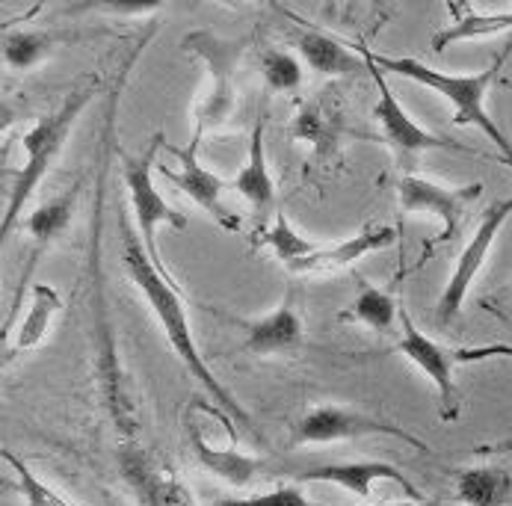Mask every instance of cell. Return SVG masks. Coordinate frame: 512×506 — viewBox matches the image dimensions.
<instances>
[{
    "instance_id": "1",
    "label": "cell",
    "mask_w": 512,
    "mask_h": 506,
    "mask_svg": "<svg viewBox=\"0 0 512 506\" xmlns=\"http://www.w3.org/2000/svg\"><path fill=\"white\" fill-rule=\"evenodd\" d=\"M119 237H122V264H125V273L131 276V282L137 285V290L146 296L148 308L154 311V317H157V323H160V329H163L172 353L181 359V364L187 367V373L193 379H199L202 391L214 400V406L249 430L252 427L249 412L237 403V397L214 376V370L208 367V362L202 359V353L196 347V338H193V329H190V320H187V305H184L181 288L172 285L169 279H163L157 273V267L148 258V252L143 249L137 231L131 225H125V217L119 219Z\"/></svg>"
},
{
    "instance_id": "2",
    "label": "cell",
    "mask_w": 512,
    "mask_h": 506,
    "mask_svg": "<svg viewBox=\"0 0 512 506\" xmlns=\"http://www.w3.org/2000/svg\"><path fill=\"white\" fill-rule=\"evenodd\" d=\"M101 92V80L89 77L83 80L77 89L66 95V101L45 113L24 137H21V148H24V163L15 169H3V217H0V237L9 240V234L21 225V214L30 205L33 193L42 187V181L48 178L54 160L63 154V148L69 143V134L77 125V119L83 116V110L92 104V98Z\"/></svg>"
},
{
    "instance_id": "3",
    "label": "cell",
    "mask_w": 512,
    "mask_h": 506,
    "mask_svg": "<svg viewBox=\"0 0 512 506\" xmlns=\"http://www.w3.org/2000/svg\"><path fill=\"white\" fill-rule=\"evenodd\" d=\"M507 54H510V48L504 54H498L495 63L489 69H483V72L450 74L439 72V69H433V66H427V63H421L415 57H385V54L367 51V57L373 60L376 69L397 74V77H409V80H415V83H421L427 89H436L441 98L453 107V125H459V128H477L512 166L510 137L495 125V119L486 110V95H489V89H492L498 72L504 69Z\"/></svg>"
},
{
    "instance_id": "4",
    "label": "cell",
    "mask_w": 512,
    "mask_h": 506,
    "mask_svg": "<svg viewBox=\"0 0 512 506\" xmlns=\"http://www.w3.org/2000/svg\"><path fill=\"white\" fill-rule=\"evenodd\" d=\"M181 48L193 57H199L208 72L211 83L205 98L196 104L193 113V137L202 140L211 131H220L222 125L234 116L237 107V69L246 54V39H225L220 33L202 27L190 30L181 42Z\"/></svg>"
},
{
    "instance_id": "5",
    "label": "cell",
    "mask_w": 512,
    "mask_h": 506,
    "mask_svg": "<svg viewBox=\"0 0 512 506\" xmlns=\"http://www.w3.org/2000/svg\"><path fill=\"white\" fill-rule=\"evenodd\" d=\"M400 326H403V335L394 344V353H400L403 359H409L433 379V385L439 391V415L444 424H453L459 418V388H456L453 370L459 364L483 362L492 356H512V347H504V344H495V347H444L412 323V314L406 308L400 311Z\"/></svg>"
},
{
    "instance_id": "6",
    "label": "cell",
    "mask_w": 512,
    "mask_h": 506,
    "mask_svg": "<svg viewBox=\"0 0 512 506\" xmlns=\"http://www.w3.org/2000/svg\"><path fill=\"white\" fill-rule=\"evenodd\" d=\"M160 148H166L163 131H157V134L151 137V145H148L140 157H131V154L122 157V178H125V187H128V196H131L134 222H137V237H140L143 249L148 252V258L154 261L157 273L175 285L172 273H169L166 264H163L160 246H157V228H160V225H169V228H175V231H184V228H187V214L178 211V208H172V205L157 193V187H154V181H151V169H154V163H157V151H160Z\"/></svg>"
},
{
    "instance_id": "7",
    "label": "cell",
    "mask_w": 512,
    "mask_h": 506,
    "mask_svg": "<svg viewBox=\"0 0 512 506\" xmlns=\"http://www.w3.org/2000/svg\"><path fill=\"white\" fill-rule=\"evenodd\" d=\"M362 57H365L367 63V72L373 77V83H376V92H379V98H376V104H373V119L379 122V128H382V140L388 143V148L397 154V160L409 169V166H415V160L424 154V151H465V154H477L474 148H468V145H459L453 143V140H444V137H436V134H430V131H424L406 110H403V104L397 101V95L388 89V83H385V72L382 69H376L373 66V60L367 57V51H362Z\"/></svg>"
},
{
    "instance_id": "8",
    "label": "cell",
    "mask_w": 512,
    "mask_h": 506,
    "mask_svg": "<svg viewBox=\"0 0 512 506\" xmlns=\"http://www.w3.org/2000/svg\"><path fill=\"white\" fill-rule=\"evenodd\" d=\"M119 474L137 506H199L178 471L160 453L140 444L119 450Z\"/></svg>"
},
{
    "instance_id": "9",
    "label": "cell",
    "mask_w": 512,
    "mask_h": 506,
    "mask_svg": "<svg viewBox=\"0 0 512 506\" xmlns=\"http://www.w3.org/2000/svg\"><path fill=\"white\" fill-rule=\"evenodd\" d=\"M367 435H391L415 450H427V444L418 435L406 433L403 427L382 421L376 415L356 412L350 406H317L305 412L293 427L296 444H332V441H353V438H367Z\"/></svg>"
},
{
    "instance_id": "10",
    "label": "cell",
    "mask_w": 512,
    "mask_h": 506,
    "mask_svg": "<svg viewBox=\"0 0 512 506\" xmlns=\"http://www.w3.org/2000/svg\"><path fill=\"white\" fill-rule=\"evenodd\" d=\"M510 217H512V196L510 199L495 202V205H489V208L483 211V219H480V225H477L474 237L465 243V249H462V255H459V261H456V267H453V273H450L447 285H444V290H441V296H439L441 326H450V323L459 317V311H462V305H465L468 290H471V285H474V279L480 276V270L486 267V258H489V252H492V246H495V240H498L501 228L507 225V219Z\"/></svg>"
},
{
    "instance_id": "11",
    "label": "cell",
    "mask_w": 512,
    "mask_h": 506,
    "mask_svg": "<svg viewBox=\"0 0 512 506\" xmlns=\"http://www.w3.org/2000/svg\"><path fill=\"white\" fill-rule=\"evenodd\" d=\"M397 196H400V208L403 214H427V217H436L441 222L439 237L430 243H447L456 237L462 217L468 211L471 202H477L483 196V184H468V187H441L436 181L424 178V175H415V172H406L400 178V187H397Z\"/></svg>"
},
{
    "instance_id": "12",
    "label": "cell",
    "mask_w": 512,
    "mask_h": 506,
    "mask_svg": "<svg viewBox=\"0 0 512 506\" xmlns=\"http://www.w3.org/2000/svg\"><path fill=\"white\" fill-rule=\"evenodd\" d=\"M77 202H80V184H72L66 193L48 199V202L39 205L33 214H27V217L21 219L18 228H24V231L30 234V255H27L24 273H21V279H18L15 296H12V302H9V314H6V320H3V332H9V326H12L15 317H18V308L24 305V296L33 290V285H30V273L36 270L39 258H42V255L69 231L74 214H77Z\"/></svg>"
},
{
    "instance_id": "13",
    "label": "cell",
    "mask_w": 512,
    "mask_h": 506,
    "mask_svg": "<svg viewBox=\"0 0 512 506\" xmlns=\"http://www.w3.org/2000/svg\"><path fill=\"white\" fill-rule=\"evenodd\" d=\"M199 145H202V140H196V137H190V143L187 145L166 143V151L175 157L178 169L160 163V172L166 175V181H172L193 205H199V208L214 219L217 225H222L225 231H240V217L231 214V211L222 205L225 181H222L217 172H211L208 166H202V160H199Z\"/></svg>"
},
{
    "instance_id": "14",
    "label": "cell",
    "mask_w": 512,
    "mask_h": 506,
    "mask_svg": "<svg viewBox=\"0 0 512 506\" xmlns=\"http://www.w3.org/2000/svg\"><path fill=\"white\" fill-rule=\"evenodd\" d=\"M291 137L296 143L308 145L317 163L338 160L341 143L347 137V119H344V98L335 86H326L299 104Z\"/></svg>"
},
{
    "instance_id": "15",
    "label": "cell",
    "mask_w": 512,
    "mask_h": 506,
    "mask_svg": "<svg viewBox=\"0 0 512 506\" xmlns=\"http://www.w3.org/2000/svg\"><path fill=\"white\" fill-rule=\"evenodd\" d=\"M299 483H329V486H341L347 492H353L356 498H373V486L376 483H394L409 501H421V489L397 468L388 462H332V465H314L302 474H296Z\"/></svg>"
},
{
    "instance_id": "16",
    "label": "cell",
    "mask_w": 512,
    "mask_h": 506,
    "mask_svg": "<svg viewBox=\"0 0 512 506\" xmlns=\"http://www.w3.org/2000/svg\"><path fill=\"white\" fill-rule=\"evenodd\" d=\"M397 243V228L394 225H367L359 234L347 237L344 243H335V246H317L311 255L299 258L285 264V270L293 276H317V273H332V270H344V267H353L359 264L362 258L379 252V249H388Z\"/></svg>"
},
{
    "instance_id": "17",
    "label": "cell",
    "mask_w": 512,
    "mask_h": 506,
    "mask_svg": "<svg viewBox=\"0 0 512 506\" xmlns=\"http://www.w3.org/2000/svg\"><path fill=\"white\" fill-rule=\"evenodd\" d=\"M184 427H187V441H190V447H193L199 465H202L208 474H214L217 480L234 486V489L252 486V480H255V474H258V459H255V456L240 453V450H237V441H231V444H225V447L208 441V438H205V424H202V418L196 421V415H193L190 409H187Z\"/></svg>"
},
{
    "instance_id": "18",
    "label": "cell",
    "mask_w": 512,
    "mask_h": 506,
    "mask_svg": "<svg viewBox=\"0 0 512 506\" xmlns=\"http://www.w3.org/2000/svg\"><path fill=\"white\" fill-rule=\"evenodd\" d=\"M240 326L246 329L243 350L252 356H282V353L299 350V344H302V317L296 311L291 293L273 314H267L261 320L240 323Z\"/></svg>"
},
{
    "instance_id": "19",
    "label": "cell",
    "mask_w": 512,
    "mask_h": 506,
    "mask_svg": "<svg viewBox=\"0 0 512 506\" xmlns=\"http://www.w3.org/2000/svg\"><path fill=\"white\" fill-rule=\"evenodd\" d=\"M447 12L453 21L433 33L436 54H444L456 42L486 39V36L512 30V9H480L471 3H447Z\"/></svg>"
},
{
    "instance_id": "20",
    "label": "cell",
    "mask_w": 512,
    "mask_h": 506,
    "mask_svg": "<svg viewBox=\"0 0 512 506\" xmlns=\"http://www.w3.org/2000/svg\"><path fill=\"white\" fill-rule=\"evenodd\" d=\"M83 36L92 33H80V30H51V27H33V30H6L3 33V63L12 72H27L33 66H39L42 60H48L54 51L80 42Z\"/></svg>"
},
{
    "instance_id": "21",
    "label": "cell",
    "mask_w": 512,
    "mask_h": 506,
    "mask_svg": "<svg viewBox=\"0 0 512 506\" xmlns=\"http://www.w3.org/2000/svg\"><path fill=\"white\" fill-rule=\"evenodd\" d=\"M60 314H63V296L51 285H33V290H30V308H27L24 320L15 329L12 347H6V362H12L21 353L36 350L48 338V332H51V326H54V320Z\"/></svg>"
},
{
    "instance_id": "22",
    "label": "cell",
    "mask_w": 512,
    "mask_h": 506,
    "mask_svg": "<svg viewBox=\"0 0 512 506\" xmlns=\"http://www.w3.org/2000/svg\"><path fill=\"white\" fill-rule=\"evenodd\" d=\"M231 190H237L258 214L270 211L276 205V184L267 166V148H264V119L255 122L252 140H249V157L237 178L231 181Z\"/></svg>"
},
{
    "instance_id": "23",
    "label": "cell",
    "mask_w": 512,
    "mask_h": 506,
    "mask_svg": "<svg viewBox=\"0 0 512 506\" xmlns=\"http://www.w3.org/2000/svg\"><path fill=\"white\" fill-rule=\"evenodd\" d=\"M296 48L314 72L326 74V77H347V74L367 72L365 57H356L350 48H344L329 33L305 27L296 33Z\"/></svg>"
},
{
    "instance_id": "24",
    "label": "cell",
    "mask_w": 512,
    "mask_h": 506,
    "mask_svg": "<svg viewBox=\"0 0 512 506\" xmlns=\"http://www.w3.org/2000/svg\"><path fill=\"white\" fill-rule=\"evenodd\" d=\"M456 498L465 506H507L512 501V474L498 465L462 468L456 477Z\"/></svg>"
},
{
    "instance_id": "25",
    "label": "cell",
    "mask_w": 512,
    "mask_h": 506,
    "mask_svg": "<svg viewBox=\"0 0 512 506\" xmlns=\"http://www.w3.org/2000/svg\"><path fill=\"white\" fill-rule=\"evenodd\" d=\"M400 305H397V299L388 293V290L376 288V285H367L359 290V296L350 302V308L341 314V320H356V323H362V326H370L373 332H379V335H388V332H394V323H397V317H400Z\"/></svg>"
},
{
    "instance_id": "26",
    "label": "cell",
    "mask_w": 512,
    "mask_h": 506,
    "mask_svg": "<svg viewBox=\"0 0 512 506\" xmlns=\"http://www.w3.org/2000/svg\"><path fill=\"white\" fill-rule=\"evenodd\" d=\"M249 246H252L255 252H258V249H270L282 264L299 261V258H305V255H311V252L317 249V243H311L308 237H302L282 211L276 214V222H273L270 228H261V231L252 234Z\"/></svg>"
},
{
    "instance_id": "27",
    "label": "cell",
    "mask_w": 512,
    "mask_h": 506,
    "mask_svg": "<svg viewBox=\"0 0 512 506\" xmlns=\"http://www.w3.org/2000/svg\"><path fill=\"white\" fill-rule=\"evenodd\" d=\"M0 456H3V462L15 471V483H6V489H12L18 498H21V504L24 506H74L66 495H60L54 486H48V483H42L15 453H9L6 447L0 450Z\"/></svg>"
},
{
    "instance_id": "28",
    "label": "cell",
    "mask_w": 512,
    "mask_h": 506,
    "mask_svg": "<svg viewBox=\"0 0 512 506\" xmlns=\"http://www.w3.org/2000/svg\"><path fill=\"white\" fill-rule=\"evenodd\" d=\"M261 74L270 92H296L302 86V66L288 51H264L261 54Z\"/></svg>"
},
{
    "instance_id": "29",
    "label": "cell",
    "mask_w": 512,
    "mask_h": 506,
    "mask_svg": "<svg viewBox=\"0 0 512 506\" xmlns=\"http://www.w3.org/2000/svg\"><path fill=\"white\" fill-rule=\"evenodd\" d=\"M208 506H317L299 486H276L270 492H258L249 498H222Z\"/></svg>"
},
{
    "instance_id": "30",
    "label": "cell",
    "mask_w": 512,
    "mask_h": 506,
    "mask_svg": "<svg viewBox=\"0 0 512 506\" xmlns=\"http://www.w3.org/2000/svg\"><path fill=\"white\" fill-rule=\"evenodd\" d=\"M317 506H329V504H317ZM362 506H418V504H415V501H403V504H400V501H388V504H362Z\"/></svg>"
},
{
    "instance_id": "31",
    "label": "cell",
    "mask_w": 512,
    "mask_h": 506,
    "mask_svg": "<svg viewBox=\"0 0 512 506\" xmlns=\"http://www.w3.org/2000/svg\"><path fill=\"white\" fill-rule=\"evenodd\" d=\"M507 86H512V80H507Z\"/></svg>"
}]
</instances>
